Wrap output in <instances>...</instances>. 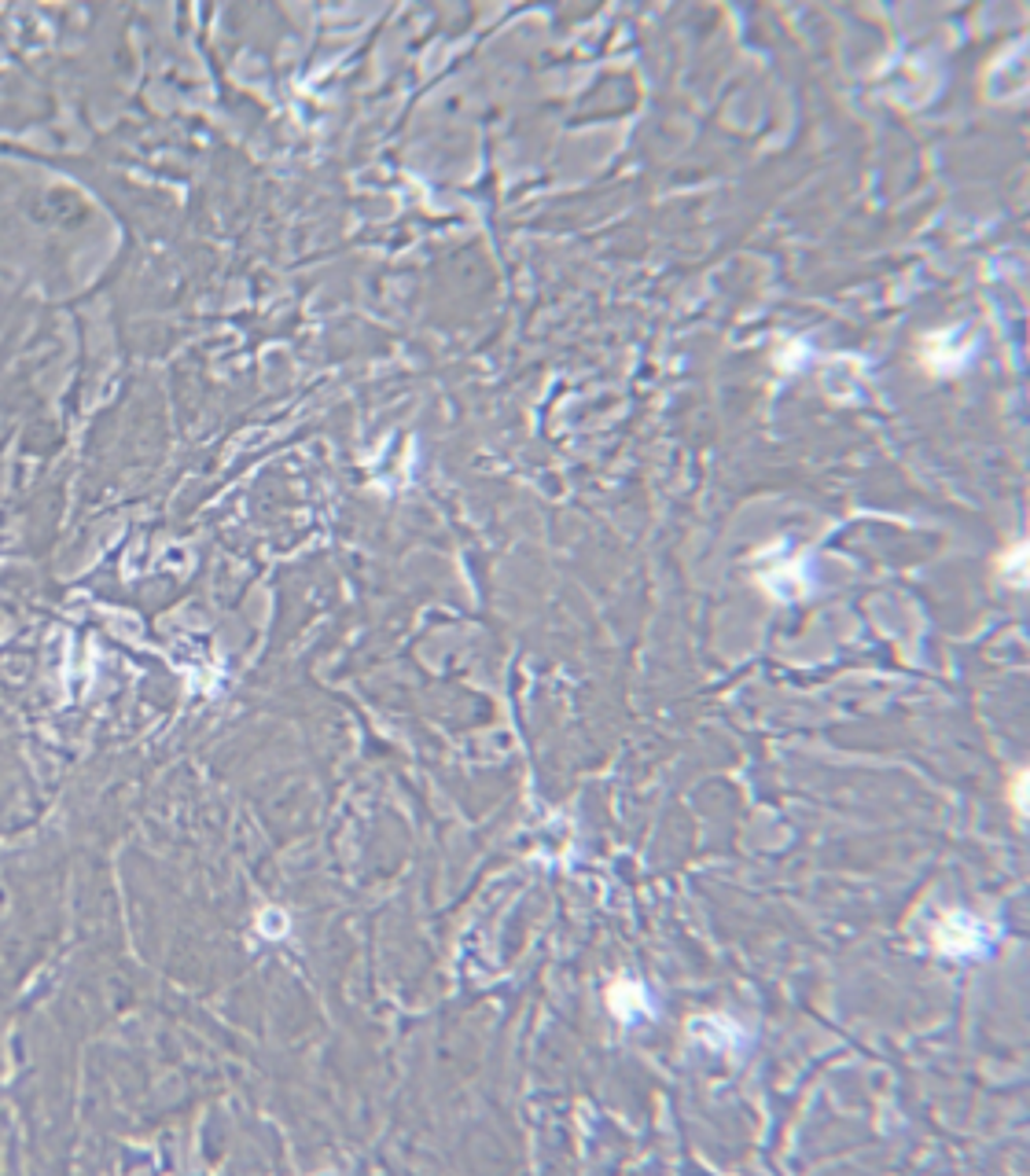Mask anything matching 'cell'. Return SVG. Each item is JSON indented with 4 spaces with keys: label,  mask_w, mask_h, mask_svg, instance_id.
Listing matches in <instances>:
<instances>
[{
    "label": "cell",
    "mask_w": 1030,
    "mask_h": 1176,
    "mask_svg": "<svg viewBox=\"0 0 1030 1176\" xmlns=\"http://www.w3.org/2000/svg\"><path fill=\"white\" fill-rule=\"evenodd\" d=\"M1012 802H1016V813H1020V816H1027V773H1020V776H1016Z\"/></svg>",
    "instance_id": "4"
},
{
    "label": "cell",
    "mask_w": 1030,
    "mask_h": 1176,
    "mask_svg": "<svg viewBox=\"0 0 1030 1176\" xmlns=\"http://www.w3.org/2000/svg\"><path fill=\"white\" fill-rule=\"evenodd\" d=\"M1023 555H1027V548L1016 545L1012 552L1005 555V563H1001V574L1012 570V581H1016V585H1023Z\"/></svg>",
    "instance_id": "3"
},
{
    "label": "cell",
    "mask_w": 1030,
    "mask_h": 1176,
    "mask_svg": "<svg viewBox=\"0 0 1030 1176\" xmlns=\"http://www.w3.org/2000/svg\"><path fill=\"white\" fill-rule=\"evenodd\" d=\"M935 941L938 952H946V956H971V952L983 949L987 934H983L979 919H971L968 912H946L935 930Z\"/></svg>",
    "instance_id": "1"
},
{
    "label": "cell",
    "mask_w": 1030,
    "mask_h": 1176,
    "mask_svg": "<svg viewBox=\"0 0 1030 1176\" xmlns=\"http://www.w3.org/2000/svg\"><path fill=\"white\" fill-rule=\"evenodd\" d=\"M611 1011H615L622 1022L637 1015H648V992L641 989V982H618L611 989Z\"/></svg>",
    "instance_id": "2"
}]
</instances>
